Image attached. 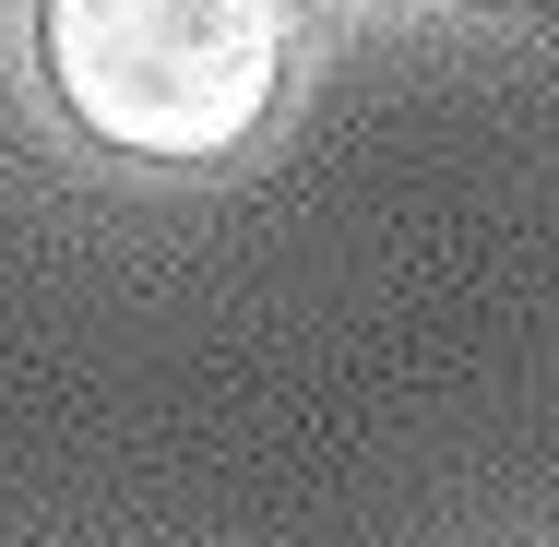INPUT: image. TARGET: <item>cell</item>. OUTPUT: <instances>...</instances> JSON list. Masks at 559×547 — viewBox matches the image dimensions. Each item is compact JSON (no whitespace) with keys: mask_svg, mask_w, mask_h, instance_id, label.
Here are the masks:
<instances>
[{"mask_svg":"<svg viewBox=\"0 0 559 547\" xmlns=\"http://www.w3.org/2000/svg\"><path fill=\"white\" fill-rule=\"evenodd\" d=\"M36 72L84 143L215 167L274 119L286 0H36Z\"/></svg>","mask_w":559,"mask_h":547,"instance_id":"6da1fadb","label":"cell"},{"mask_svg":"<svg viewBox=\"0 0 559 547\" xmlns=\"http://www.w3.org/2000/svg\"><path fill=\"white\" fill-rule=\"evenodd\" d=\"M464 12H548V24H559V0H464Z\"/></svg>","mask_w":559,"mask_h":547,"instance_id":"7a4b0ae2","label":"cell"}]
</instances>
